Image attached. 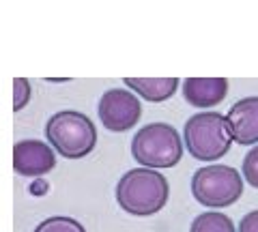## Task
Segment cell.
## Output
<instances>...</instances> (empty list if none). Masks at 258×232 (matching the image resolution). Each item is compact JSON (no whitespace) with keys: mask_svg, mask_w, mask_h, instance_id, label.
<instances>
[{"mask_svg":"<svg viewBox=\"0 0 258 232\" xmlns=\"http://www.w3.org/2000/svg\"><path fill=\"white\" fill-rule=\"evenodd\" d=\"M114 198L120 211L134 217H151L168 204L170 185L159 170L151 168H134L118 179Z\"/></svg>","mask_w":258,"mask_h":232,"instance_id":"cell-1","label":"cell"},{"mask_svg":"<svg viewBox=\"0 0 258 232\" xmlns=\"http://www.w3.org/2000/svg\"><path fill=\"white\" fill-rule=\"evenodd\" d=\"M47 144L64 159H82L93 153L97 144V127L84 112L60 110L45 123Z\"/></svg>","mask_w":258,"mask_h":232,"instance_id":"cell-2","label":"cell"},{"mask_svg":"<svg viewBox=\"0 0 258 232\" xmlns=\"http://www.w3.org/2000/svg\"><path fill=\"white\" fill-rule=\"evenodd\" d=\"M230 131L226 116L215 110L189 116L183 127V146L198 162H217L230 150Z\"/></svg>","mask_w":258,"mask_h":232,"instance_id":"cell-3","label":"cell"},{"mask_svg":"<svg viewBox=\"0 0 258 232\" xmlns=\"http://www.w3.org/2000/svg\"><path fill=\"white\" fill-rule=\"evenodd\" d=\"M132 157L151 170L174 168L183 157V140L172 125L149 123L132 138Z\"/></svg>","mask_w":258,"mask_h":232,"instance_id":"cell-4","label":"cell"},{"mask_svg":"<svg viewBox=\"0 0 258 232\" xmlns=\"http://www.w3.org/2000/svg\"><path fill=\"white\" fill-rule=\"evenodd\" d=\"M243 194V177L232 166L211 164L198 168L191 177V196L207 209L232 206Z\"/></svg>","mask_w":258,"mask_h":232,"instance_id":"cell-5","label":"cell"},{"mask_svg":"<svg viewBox=\"0 0 258 232\" xmlns=\"http://www.w3.org/2000/svg\"><path fill=\"white\" fill-rule=\"evenodd\" d=\"M97 114L108 131L123 133L138 125L142 116L140 99L127 89H110L99 97Z\"/></svg>","mask_w":258,"mask_h":232,"instance_id":"cell-6","label":"cell"},{"mask_svg":"<svg viewBox=\"0 0 258 232\" xmlns=\"http://www.w3.org/2000/svg\"><path fill=\"white\" fill-rule=\"evenodd\" d=\"M56 168V153L47 142L20 140L13 146V170L20 177L39 179Z\"/></svg>","mask_w":258,"mask_h":232,"instance_id":"cell-7","label":"cell"},{"mask_svg":"<svg viewBox=\"0 0 258 232\" xmlns=\"http://www.w3.org/2000/svg\"><path fill=\"white\" fill-rule=\"evenodd\" d=\"M228 131L232 142L241 146H254L258 144V97H243L226 114Z\"/></svg>","mask_w":258,"mask_h":232,"instance_id":"cell-8","label":"cell"},{"mask_svg":"<svg viewBox=\"0 0 258 232\" xmlns=\"http://www.w3.org/2000/svg\"><path fill=\"white\" fill-rule=\"evenodd\" d=\"M183 99L191 108H215L228 95L226 78H187L181 84Z\"/></svg>","mask_w":258,"mask_h":232,"instance_id":"cell-9","label":"cell"},{"mask_svg":"<svg viewBox=\"0 0 258 232\" xmlns=\"http://www.w3.org/2000/svg\"><path fill=\"white\" fill-rule=\"evenodd\" d=\"M123 82L136 97L151 103H161L174 97L181 84L179 78H125Z\"/></svg>","mask_w":258,"mask_h":232,"instance_id":"cell-10","label":"cell"},{"mask_svg":"<svg viewBox=\"0 0 258 232\" xmlns=\"http://www.w3.org/2000/svg\"><path fill=\"white\" fill-rule=\"evenodd\" d=\"M189 232H237V226L222 211H205L194 217Z\"/></svg>","mask_w":258,"mask_h":232,"instance_id":"cell-11","label":"cell"},{"mask_svg":"<svg viewBox=\"0 0 258 232\" xmlns=\"http://www.w3.org/2000/svg\"><path fill=\"white\" fill-rule=\"evenodd\" d=\"M35 232H86V228L74 217H67V215H54V217L43 219L39 226L35 228Z\"/></svg>","mask_w":258,"mask_h":232,"instance_id":"cell-12","label":"cell"},{"mask_svg":"<svg viewBox=\"0 0 258 232\" xmlns=\"http://www.w3.org/2000/svg\"><path fill=\"white\" fill-rule=\"evenodd\" d=\"M241 177H243L245 183H249V187L258 189V144H254V146L247 150V155L243 157Z\"/></svg>","mask_w":258,"mask_h":232,"instance_id":"cell-13","label":"cell"},{"mask_svg":"<svg viewBox=\"0 0 258 232\" xmlns=\"http://www.w3.org/2000/svg\"><path fill=\"white\" fill-rule=\"evenodd\" d=\"M32 97V89H30V82L26 78H15L13 80V110L20 112L26 108V103Z\"/></svg>","mask_w":258,"mask_h":232,"instance_id":"cell-14","label":"cell"},{"mask_svg":"<svg viewBox=\"0 0 258 232\" xmlns=\"http://www.w3.org/2000/svg\"><path fill=\"white\" fill-rule=\"evenodd\" d=\"M237 232H258V209L256 211H249L241 217Z\"/></svg>","mask_w":258,"mask_h":232,"instance_id":"cell-15","label":"cell"}]
</instances>
